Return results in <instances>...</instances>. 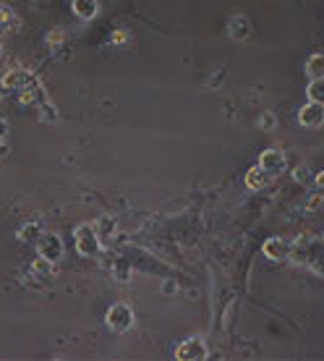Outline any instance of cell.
<instances>
[{
    "mask_svg": "<svg viewBox=\"0 0 324 361\" xmlns=\"http://www.w3.org/2000/svg\"><path fill=\"white\" fill-rule=\"evenodd\" d=\"M73 238H76V252L84 254V257H97L99 249H102V238L97 235V228L89 226V223L76 228Z\"/></svg>",
    "mask_w": 324,
    "mask_h": 361,
    "instance_id": "obj_1",
    "label": "cell"
},
{
    "mask_svg": "<svg viewBox=\"0 0 324 361\" xmlns=\"http://www.w3.org/2000/svg\"><path fill=\"white\" fill-rule=\"evenodd\" d=\"M105 322H108L110 330H116V333H126L128 327L134 325V312H131L128 304H113V307L108 309Z\"/></svg>",
    "mask_w": 324,
    "mask_h": 361,
    "instance_id": "obj_2",
    "label": "cell"
},
{
    "mask_svg": "<svg viewBox=\"0 0 324 361\" xmlns=\"http://www.w3.org/2000/svg\"><path fill=\"white\" fill-rule=\"evenodd\" d=\"M37 252L39 257H45L47 262H58L63 257V241L58 233H42V238L37 241Z\"/></svg>",
    "mask_w": 324,
    "mask_h": 361,
    "instance_id": "obj_3",
    "label": "cell"
},
{
    "mask_svg": "<svg viewBox=\"0 0 324 361\" xmlns=\"http://www.w3.org/2000/svg\"><path fill=\"white\" fill-rule=\"evenodd\" d=\"M207 356H209L207 343H204L199 335L183 341V343L178 345V351H175V359H186V361H201V359H207Z\"/></svg>",
    "mask_w": 324,
    "mask_h": 361,
    "instance_id": "obj_4",
    "label": "cell"
},
{
    "mask_svg": "<svg viewBox=\"0 0 324 361\" xmlns=\"http://www.w3.org/2000/svg\"><path fill=\"white\" fill-rule=\"evenodd\" d=\"M298 123H301V126H306V128L324 126V105H322V102L309 99L306 105L298 110Z\"/></svg>",
    "mask_w": 324,
    "mask_h": 361,
    "instance_id": "obj_5",
    "label": "cell"
},
{
    "mask_svg": "<svg viewBox=\"0 0 324 361\" xmlns=\"http://www.w3.org/2000/svg\"><path fill=\"white\" fill-rule=\"evenodd\" d=\"M29 82H35V73L29 71V68H11V71H6V76L0 79L3 90H24Z\"/></svg>",
    "mask_w": 324,
    "mask_h": 361,
    "instance_id": "obj_6",
    "label": "cell"
},
{
    "mask_svg": "<svg viewBox=\"0 0 324 361\" xmlns=\"http://www.w3.org/2000/svg\"><path fill=\"white\" fill-rule=\"evenodd\" d=\"M259 165L275 178V176H280V173L285 171V154L280 152V149H264L259 154Z\"/></svg>",
    "mask_w": 324,
    "mask_h": 361,
    "instance_id": "obj_7",
    "label": "cell"
},
{
    "mask_svg": "<svg viewBox=\"0 0 324 361\" xmlns=\"http://www.w3.org/2000/svg\"><path fill=\"white\" fill-rule=\"evenodd\" d=\"M21 92V102H24V105H37V108H39V105H42V102H47V92H45V87H42V84L37 82H29L27 87H24V90H18Z\"/></svg>",
    "mask_w": 324,
    "mask_h": 361,
    "instance_id": "obj_8",
    "label": "cell"
},
{
    "mask_svg": "<svg viewBox=\"0 0 324 361\" xmlns=\"http://www.w3.org/2000/svg\"><path fill=\"white\" fill-rule=\"evenodd\" d=\"M261 252H264V257H267V259H275V262H280V259H285V257L290 254V244L285 241V238H270V241L264 244V249H261Z\"/></svg>",
    "mask_w": 324,
    "mask_h": 361,
    "instance_id": "obj_9",
    "label": "cell"
},
{
    "mask_svg": "<svg viewBox=\"0 0 324 361\" xmlns=\"http://www.w3.org/2000/svg\"><path fill=\"white\" fill-rule=\"evenodd\" d=\"M270 180H272V176L267 171H264L261 165H256V168H251V171L246 173V186H249V189H254V191L264 189V186H267Z\"/></svg>",
    "mask_w": 324,
    "mask_h": 361,
    "instance_id": "obj_10",
    "label": "cell"
},
{
    "mask_svg": "<svg viewBox=\"0 0 324 361\" xmlns=\"http://www.w3.org/2000/svg\"><path fill=\"white\" fill-rule=\"evenodd\" d=\"M16 238L21 241V244H37V241L42 238V223H39V220H32V223H27V226L16 233Z\"/></svg>",
    "mask_w": 324,
    "mask_h": 361,
    "instance_id": "obj_11",
    "label": "cell"
},
{
    "mask_svg": "<svg viewBox=\"0 0 324 361\" xmlns=\"http://www.w3.org/2000/svg\"><path fill=\"white\" fill-rule=\"evenodd\" d=\"M228 35L241 42V39H246V37L251 35V24H249L243 16H233L230 18V24H228Z\"/></svg>",
    "mask_w": 324,
    "mask_h": 361,
    "instance_id": "obj_12",
    "label": "cell"
},
{
    "mask_svg": "<svg viewBox=\"0 0 324 361\" xmlns=\"http://www.w3.org/2000/svg\"><path fill=\"white\" fill-rule=\"evenodd\" d=\"M76 16L81 18H94L99 13V3L97 0H71Z\"/></svg>",
    "mask_w": 324,
    "mask_h": 361,
    "instance_id": "obj_13",
    "label": "cell"
},
{
    "mask_svg": "<svg viewBox=\"0 0 324 361\" xmlns=\"http://www.w3.org/2000/svg\"><path fill=\"white\" fill-rule=\"evenodd\" d=\"M306 73L311 76V79H322V76H324V55L322 53H316V55H311V58H309Z\"/></svg>",
    "mask_w": 324,
    "mask_h": 361,
    "instance_id": "obj_14",
    "label": "cell"
},
{
    "mask_svg": "<svg viewBox=\"0 0 324 361\" xmlns=\"http://www.w3.org/2000/svg\"><path fill=\"white\" fill-rule=\"evenodd\" d=\"M306 94H309V99H314V102H322L324 105V76L322 79H311V82H309Z\"/></svg>",
    "mask_w": 324,
    "mask_h": 361,
    "instance_id": "obj_15",
    "label": "cell"
},
{
    "mask_svg": "<svg viewBox=\"0 0 324 361\" xmlns=\"http://www.w3.org/2000/svg\"><path fill=\"white\" fill-rule=\"evenodd\" d=\"M94 228H97V235H99V238L105 241V238H110V235L116 233V220H113V217H102V220H99V223Z\"/></svg>",
    "mask_w": 324,
    "mask_h": 361,
    "instance_id": "obj_16",
    "label": "cell"
},
{
    "mask_svg": "<svg viewBox=\"0 0 324 361\" xmlns=\"http://www.w3.org/2000/svg\"><path fill=\"white\" fill-rule=\"evenodd\" d=\"M11 27H16V18H13L11 8H3V6H0V32H3V29H11Z\"/></svg>",
    "mask_w": 324,
    "mask_h": 361,
    "instance_id": "obj_17",
    "label": "cell"
},
{
    "mask_svg": "<svg viewBox=\"0 0 324 361\" xmlns=\"http://www.w3.org/2000/svg\"><path fill=\"white\" fill-rule=\"evenodd\" d=\"M39 110H42V121H47V123L58 121V110H55L50 102H42V105H39Z\"/></svg>",
    "mask_w": 324,
    "mask_h": 361,
    "instance_id": "obj_18",
    "label": "cell"
},
{
    "mask_svg": "<svg viewBox=\"0 0 324 361\" xmlns=\"http://www.w3.org/2000/svg\"><path fill=\"white\" fill-rule=\"evenodd\" d=\"M259 126H261V131H272V128L278 126V118L272 116V113H264L259 121Z\"/></svg>",
    "mask_w": 324,
    "mask_h": 361,
    "instance_id": "obj_19",
    "label": "cell"
},
{
    "mask_svg": "<svg viewBox=\"0 0 324 361\" xmlns=\"http://www.w3.org/2000/svg\"><path fill=\"white\" fill-rule=\"evenodd\" d=\"M50 264L45 257H39V259H35V264H32V272H37V275H45V272H50Z\"/></svg>",
    "mask_w": 324,
    "mask_h": 361,
    "instance_id": "obj_20",
    "label": "cell"
},
{
    "mask_svg": "<svg viewBox=\"0 0 324 361\" xmlns=\"http://www.w3.org/2000/svg\"><path fill=\"white\" fill-rule=\"evenodd\" d=\"M61 42H63V32H61V29L50 32V37H47V45L55 47V45H61Z\"/></svg>",
    "mask_w": 324,
    "mask_h": 361,
    "instance_id": "obj_21",
    "label": "cell"
},
{
    "mask_svg": "<svg viewBox=\"0 0 324 361\" xmlns=\"http://www.w3.org/2000/svg\"><path fill=\"white\" fill-rule=\"evenodd\" d=\"M306 178H311V173H309L306 168H298V171H296V180H301V183H306Z\"/></svg>",
    "mask_w": 324,
    "mask_h": 361,
    "instance_id": "obj_22",
    "label": "cell"
},
{
    "mask_svg": "<svg viewBox=\"0 0 324 361\" xmlns=\"http://www.w3.org/2000/svg\"><path fill=\"white\" fill-rule=\"evenodd\" d=\"M126 39H128L126 32H116V35H113V42H116V45L118 42H126Z\"/></svg>",
    "mask_w": 324,
    "mask_h": 361,
    "instance_id": "obj_23",
    "label": "cell"
},
{
    "mask_svg": "<svg viewBox=\"0 0 324 361\" xmlns=\"http://www.w3.org/2000/svg\"><path fill=\"white\" fill-rule=\"evenodd\" d=\"M8 134V123H6V118H0V139Z\"/></svg>",
    "mask_w": 324,
    "mask_h": 361,
    "instance_id": "obj_24",
    "label": "cell"
},
{
    "mask_svg": "<svg viewBox=\"0 0 324 361\" xmlns=\"http://www.w3.org/2000/svg\"><path fill=\"white\" fill-rule=\"evenodd\" d=\"M316 186H319V189H324V171L316 176Z\"/></svg>",
    "mask_w": 324,
    "mask_h": 361,
    "instance_id": "obj_25",
    "label": "cell"
},
{
    "mask_svg": "<svg viewBox=\"0 0 324 361\" xmlns=\"http://www.w3.org/2000/svg\"><path fill=\"white\" fill-rule=\"evenodd\" d=\"M173 290H175V283H170V280H168V283H165V293H173Z\"/></svg>",
    "mask_w": 324,
    "mask_h": 361,
    "instance_id": "obj_26",
    "label": "cell"
},
{
    "mask_svg": "<svg viewBox=\"0 0 324 361\" xmlns=\"http://www.w3.org/2000/svg\"><path fill=\"white\" fill-rule=\"evenodd\" d=\"M8 152V145H3V139H0V154H6Z\"/></svg>",
    "mask_w": 324,
    "mask_h": 361,
    "instance_id": "obj_27",
    "label": "cell"
},
{
    "mask_svg": "<svg viewBox=\"0 0 324 361\" xmlns=\"http://www.w3.org/2000/svg\"><path fill=\"white\" fill-rule=\"evenodd\" d=\"M0 90H3V84H0Z\"/></svg>",
    "mask_w": 324,
    "mask_h": 361,
    "instance_id": "obj_28",
    "label": "cell"
}]
</instances>
